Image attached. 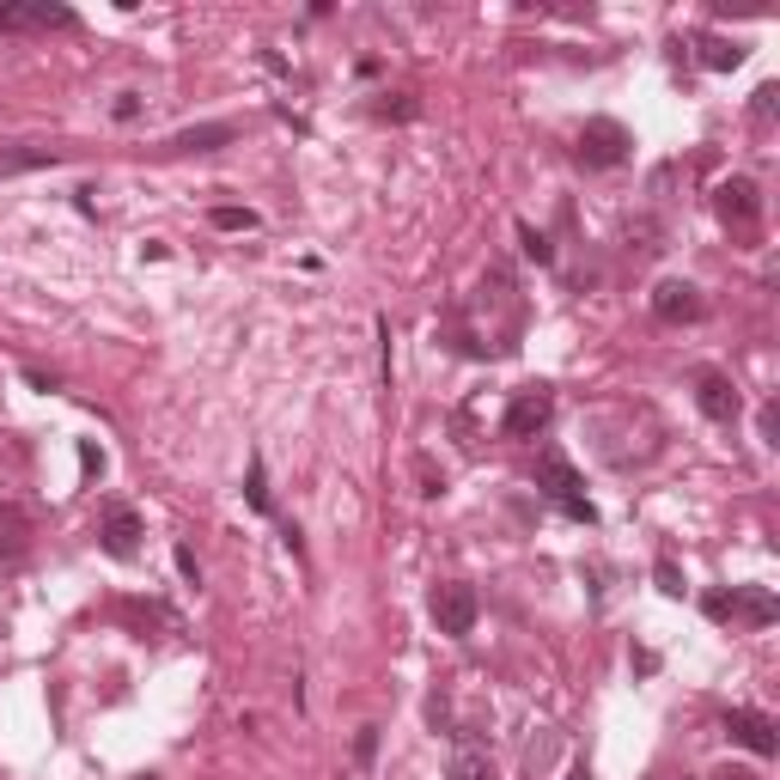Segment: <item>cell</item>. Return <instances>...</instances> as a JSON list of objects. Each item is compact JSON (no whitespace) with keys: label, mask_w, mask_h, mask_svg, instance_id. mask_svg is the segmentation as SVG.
<instances>
[{"label":"cell","mask_w":780,"mask_h":780,"mask_svg":"<svg viewBox=\"0 0 780 780\" xmlns=\"http://www.w3.org/2000/svg\"><path fill=\"white\" fill-rule=\"evenodd\" d=\"M756 433H762V446H774V433H780V403H762V415H756Z\"/></svg>","instance_id":"22"},{"label":"cell","mask_w":780,"mask_h":780,"mask_svg":"<svg viewBox=\"0 0 780 780\" xmlns=\"http://www.w3.org/2000/svg\"><path fill=\"white\" fill-rule=\"evenodd\" d=\"M701 311H707V299L689 281H659L652 287V318L659 323H701Z\"/></svg>","instance_id":"11"},{"label":"cell","mask_w":780,"mask_h":780,"mask_svg":"<svg viewBox=\"0 0 780 780\" xmlns=\"http://www.w3.org/2000/svg\"><path fill=\"white\" fill-rule=\"evenodd\" d=\"M726 732H732V744H744V750L762 756V762L780 750V726H774L768 714H756V707H732V714H726Z\"/></svg>","instance_id":"10"},{"label":"cell","mask_w":780,"mask_h":780,"mask_svg":"<svg viewBox=\"0 0 780 780\" xmlns=\"http://www.w3.org/2000/svg\"><path fill=\"white\" fill-rule=\"evenodd\" d=\"M714 780H756V774H744V768H719Z\"/></svg>","instance_id":"27"},{"label":"cell","mask_w":780,"mask_h":780,"mask_svg":"<svg viewBox=\"0 0 780 780\" xmlns=\"http://www.w3.org/2000/svg\"><path fill=\"white\" fill-rule=\"evenodd\" d=\"M177 573H184L189 585H201V568H196V549H184V542H177Z\"/></svg>","instance_id":"24"},{"label":"cell","mask_w":780,"mask_h":780,"mask_svg":"<svg viewBox=\"0 0 780 780\" xmlns=\"http://www.w3.org/2000/svg\"><path fill=\"white\" fill-rule=\"evenodd\" d=\"M701 616L707 622H744V628H768L780 616L774 592L768 585H732V592H707L701 597Z\"/></svg>","instance_id":"2"},{"label":"cell","mask_w":780,"mask_h":780,"mask_svg":"<svg viewBox=\"0 0 780 780\" xmlns=\"http://www.w3.org/2000/svg\"><path fill=\"white\" fill-rule=\"evenodd\" d=\"M110 117H117V122H134V117H141V98H134V92H122L117 105H110Z\"/></svg>","instance_id":"25"},{"label":"cell","mask_w":780,"mask_h":780,"mask_svg":"<svg viewBox=\"0 0 780 780\" xmlns=\"http://www.w3.org/2000/svg\"><path fill=\"white\" fill-rule=\"evenodd\" d=\"M695 409L707 415L714 427H732L738 421V409H744V397H738V384L726 378V372H695Z\"/></svg>","instance_id":"9"},{"label":"cell","mask_w":780,"mask_h":780,"mask_svg":"<svg viewBox=\"0 0 780 780\" xmlns=\"http://www.w3.org/2000/svg\"><path fill=\"white\" fill-rule=\"evenodd\" d=\"M208 226H213V232H256V208L220 201V208H208Z\"/></svg>","instance_id":"16"},{"label":"cell","mask_w":780,"mask_h":780,"mask_svg":"<svg viewBox=\"0 0 780 780\" xmlns=\"http://www.w3.org/2000/svg\"><path fill=\"white\" fill-rule=\"evenodd\" d=\"M628 146H635V134L622 129V122H609V117H592L580 129V165H592V172H609V165H622L628 160Z\"/></svg>","instance_id":"4"},{"label":"cell","mask_w":780,"mask_h":780,"mask_svg":"<svg viewBox=\"0 0 780 780\" xmlns=\"http://www.w3.org/2000/svg\"><path fill=\"white\" fill-rule=\"evenodd\" d=\"M232 134H239V129H232V122H201V129H184V134H172V141H165V146H172V153H213V146H226V141H232Z\"/></svg>","instance_id":"15"},{"label":"cell","mask_w":780,"mask_h":780,"mask_svg":"<svg viewBox=\"0 0 780 780\" xmlns=\"http://www.w3.org/2000/svg\"><path fill=\"white\" fill-rule=\"evenodd\" d=\"M714 208L732 232H756V226H762V189H756L750 177H726V184L714 189Z\"/></svg>","instance_id":"7"},{"label":"cell","mask_w":780,"mask_h":780,"mask_svg":"<svg viewBox=\"0 0 780 780\" xmlns=\"http://www.w3.org/2000/svg\"><path fill=\"white\" fill-rule=\"evenodd\" d=\"M25 384H31V391H55V378H50V372H37V366H25Z\"/></svg>","instance_id":"26"},{"label":"cell","mask_w":780,"mask_h":780,"mask_svg":"<svg viewBox=\"0 0 780 780\" xmlns=\"http://www.w3.org/2000/svg\"><path fill=\"white\" fill-rule=\"evenodd\" d=\"M98 542L110 561H134L141 556V513L129 501H105L98 506Z\"/></svg>","instance_id":"5"},{"label":"cell","mask_w":780,"mask_h":780,"mask_svg":"<svg viewBox=\"0 0 780 780\" xmlns=\"http://www.w3.org/2000/svg\"><path fill=\"white\" fill-rule=\"evenodd\" d=\"M744 37H726V31H701L695 37V62L707 67V74H732V67H744Z\"/></svg>","instance_id":"14"},{"label":"cell","mask_w":780,"mask_h":780,"mask_svg":"<svg viewBox=\"0 0 780 780\" xmlns=\"http://www.w3.org/2000/svg\"><path fill=\"white\" fill-rule=\"evenodd\" d=\"M134 780H160V774H134Z\"/></svg>","instance_id":"29"},{"label":"cell","mask_w":780,"mask_h":780,"mask_svg":"<svg viewBox=\"0 0 780 780\" xmlns=\"http://www.w3.org/2000/svg\"><path fill=\"white\" fill-rule=\"evenodd\" d=\"M372 756H378V726H360V738H354V762L372 768Z\"/></svg>","instance_id":"20"},{"label":"cell","mask_w":780,"mask_h":780,"mask_svg":"<svg viewBox=\"0 0 780 780\" xmlns=\"http://www.w3.org/2000/svg\"><path fill=\"white\" fill-rule=\"evenodd\" d=\"M652 580H659L664 597H683V568H677L671 556H659V568H652Z\"/></svg>","instance_id":"19"},{"label":"cell","mask_w":780,"mask_h":780,"mask_svg":"<svg viewBox=\"0 0 780 780\" xmlns=\"http://www.w3.org/2000/svg\"><path fill=\"white\" fill-rule=\"evenodd\" d=\"M80 470L86 476H105V451H98L92 439H80Z\"/></svg>","instance_id":"23"},{"label":"cell","mask_w":780,"mask_h":780,"mask_svg":"<svg viewBox=\"0 0 780 780\" xmlns=\"http://www.w3.org/2000/svg\"><path fill=\"white\" fill-rule=\"evenodd\" d=\"M446 780H494L488 744H482L476 732H458V744H451V768H446Z\"/></svg>","instance_id":"13"},{"label":"cell","mask_w":780,"mask_h":780,"mask_svg":"<svg viewBox=\"0 0 780 780\" xmlns=\"http://www.w3.org/2000/svg\"><path fill=\"white\" fill-rule=\"evenodd\" d=\"M244 501H251V513H268V482H263V458H251V476H244Z\"/></svg>","instance_id":"18"},{"label":"cell","mask_w":780,"mask_h":780,"mask_svg":"<svg viewBox=\"0 0 780 780\" xmlns=\"http://www.w3.org/2000/svg\"><path fill=\"white\" fill-rule=\"evenodd\" d=\"M549 415H556V391H549V384H525L513 397V409H506L501 433L506 439H537L542 427H549Z\"/></svg>","instance_id":"6"},{"label":"cell","mask_w":780,"mask_h":780,"mask_svg":"<svg viewBox=\"0 0 780 780\" xmlns=\"http://www.w3.org/2000/svg\"><path fill=\"white\" fill-rule=\"evenodd\" d=\"M568 780H592V768H585V762H580V768H573V774H568Z\"/></svg>","instance_id":"28"},{"label":"cell","mask_w":780,"mask_h":780,"mask_svg":"<svg viewBox=\"0 0 780 780\" xmlns=\"http://www.w3.org/2000/svg\"><path fill=\"white\" fill-rule=\"evenodd\" d=\"M537 488H542V501L561 506V513H568L573 525H597V506L585 501V482H580V470H573L568 451L549 446V451L537 458Z\"/></svg>","instance_id":"1"},{"label":"cell","mask_w":780,"mask_h":780,"mask_svg":"<svg viewBox=\"0 0 780 780\" xmlns=\"http://www.w3.org/2000/svg\"><path fill=\"white\" fill-rule=\"evenodd\" d=\"M427 616H433L439 635L463 640L470 628H476V616H482L476 585H463V580H439V585H433V597H427Z\"/></svg>","instance_id":"3"},{"label":"cell","mask_w":780,"mask_h":780,"mask_svg":"<svg viewBox=\"0 0 780 780\" xmlns=\"http://www.w3.org/2000/svg\"><path fill=\"white\" fill-rule=\"evenodd\" d=\"M80 19L50 0H0V31H74Z\"/></svg>","instance_id":"8"},{"label":"cell","mask_w":780,"mask_h":780,"mask_svg":"<svg viewBox=\"0 0 780 780\" xmlns=\"http://www.w3.org/2000/svg\"><path fill=\"white\" fill-rule=\"evenodd\" d=\"M31 556V513L19 501H0V573L25 568Z\"/></svg>","instance_id":"12"},{"label":"cell","mask_w":780,"mask_h":780,"mask_svg":"<svg viewBox=\"0 0 780 780\" xmlns=\"http://www.w3.org/2000/svg\"><path fill=\"white\" fill-rule=\"evenodd\" d=\"M774 105H780V86H756V105H750V117H756V122H768V117H774Z\"/></svg>","instance_id":"21"},{"label":"cell","mask_w":780,"mask_h":780,"mask_svg":"<svg viewBox=\"0 0 780 780\" xmlns=\"http://www.w3.org/2000/svg\"><path fill=\"white\" fill-rule=\"evenodd\" d=\"M518 244H525V256H530V263H537V268H549V263H556V251H549V239H542V232H537V226H530V220H518Z\"/></svg>","instance_id":"17"}]
</instances>
